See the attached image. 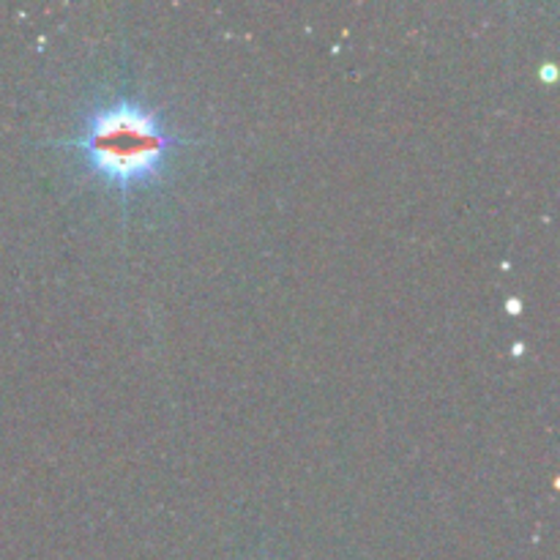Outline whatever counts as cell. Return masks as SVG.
Here are the masks:
<instances>
[{"instance_id":"cell-1","label":"cell","mask_w":560,"mask_h":560,"mask_svg":"<svg viewBox=\"0 0 560 560\" xmlns=\"http://www.w3.org/2000/svg\"><path fill=\"white\" fill-rule=\"evenodd\" d=\"M60 145L74 148L98 180L126 195L159 184L173 151L186 145V140L167 129L156 109L131 98H115L91 109L80 135Z\"/></svg>"},{"instance_id":"cell-2","label":"cell","mask_w":560,"mask_h":560,"mask_svg":"<svg viewBox=\"0 0 560 560\" xmlns=\"http://www.w3.org/2000/svg\"><path fill=\"white\" fill-rule=\"evenodd\" d=\"M541 77H545V80H552V77H556V69H552V63H547V69L541 71Z\"/></svg>"}]
</instances>
